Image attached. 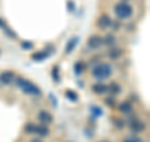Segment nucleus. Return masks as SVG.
<instances>
[{
	"label": "nucleus",
	"mask_w": 150,
	"mask_h": 142,
	"mask_svg": "<svg viewBox=\"0 0 150 142\" xmlns=\"http://www.w3.org/2000/svg\"><path fill=\"white\" fill-rule=\"evenodd\" d=\"M15 83L16 86L21 89L25 94H29V96H40L41 94V89L36 86V84L31 83L30 80H28L25 78H21V77H16L15 78Z\"/></svg>",
	"instance_id": "1"
},
{
	"label": "nucleus",
	"mask_w": 150,
	"mask_h": 142,
	"mask_svg": "<svg viewBox=\"0 0 150 142\" xmlns=\"http://www.w3.org/2000/svg\"><path fill=\"white\" fill-rule=\"evenodd\" d=\"M91 74H93V77H95L99 80L108 79V78H110L112 74V67L110 63H105V62L99 63L93 68Z\"/></svg>",
	"instance_id": "2"
},
{
	"label": "nucleus",
	"mask_w": 150,
	"mask_h": 142,
	"mask_svg": "<svg viewBox=\"0 0 150 142\" xmlns=\"http://www.w3.org/2000/svg\"><path fill=\"white\" fill-rule=\"evenodd\" d=\"M115 15L119 19H128L133 15V6L128 1H119L114 6Z\"/></svg>",
	"instance_id": "3"
},
{
	"label": "nucleus",
	"mask_w": 150,
	"mask_h": 142,
	"mask_svg": "<svg viewBox=\"0 0 150 142\" xmlns=\"http://www.w3.org/2000/svg\"><path fill=\"white\" fill-rule=\"evenodd\" d=\"M38 120H39V122L41 125L46 126V125L53 123L54 117H53V115H51L50 112L45 111V110H41V111H39V113H38Z\"/></svg>",
	"instance_id": "4"
},
{
	"label": "nucleus",
	"mask_w": 150,
	"mask_h": 142,
	"mask_svg": "<svg viewBox=\"0 0 150 142\" xmlns=\"http://www.w3.org/2000/svg\"><path fill=\"white\" fill-rule=\"evenodd\" d=\"M111 23H112V20L110 19V16L108 15V14H101V15L99 16V19H98V22H96V25H98L99 29L105 30L111 25Z\"/></svg>",
	"instance_id": "5"
},
{
	"label": "nucleus",
	"mask_w": 150,
	"mask_h": 142,
	"mask_svg": "<svg viewBox=\"0 0 150 142\" xmlns=\"http://www.w3.org/2000/svg\"><path fill=\"white\" fill-rule=\"evenodd\" d=\"M15 74H14L11 70H5V72L0 73V83L1 84H5V86H8V84H11L14 80H15Z\"/></svg>",
	"instance_id": "6"
},
{
	"label": "nucleus",
	"mask_w": 150,
	"mask_h": 142,
	"mask_svg": "<svg viewBox=\"0 0 150 142\" xmlns=\"http://www.w3.org/2000/svg\"><path fill=\"white\" fill-rule=\"evenodd\" d=\"M103 45V38L100 35L94 34L88 39V47L90 49H99Z\"/></svg>",
	"instance_id": "7"
},
{
	"label": "nucleus",
	"mask_w": 150,
	"mask_h": 142,
	"mask_svg": "<svg viewBox=\"0 0 150 142\" xmlns=\"http://www.w3.org/2000/svg\"><path fill=\"white\" fill-rule=\"evenodd\" d=\"M129 126L133 132H137V133H139V132H143L145 130V123L143 121L138 120V118H134L131 122H129Z\"/></svg>",
	"instance_id": "8"
},
{
	"label": "nucleus",
	"mask_w": 150,
	"mask_h": 142,
	"mask_svg": "<svg viewBox=\"0 0 150 142\" xmlns=\"http://www.w3.org/2000/svg\"><path fill=\"white\" fill-rule=\"evenodd\" d=\"M50 52L48 50H40V52H35V53L31 54V59L35 60V62H43L44 59L49 58Z\"/></svg>",
	"instance_id": "9"
},
{
	"label": "nucleus",
	"mask_w": 150,
	"mask_h": 142,
	"mask_svg": "<svg viewBox=\"0 0 150 142\" xmlns=\"http://www.w3.org/2000/svg\"><path fill=\"white\" fill-rule=\"evenodd\" d=\"M78 42H79V37H73L70 38V39L68 40L67 45H65V54H70L71 52L76 48L78 45Z\"/></svg>",
	"instance_id": "10"
},
{
	"label": "nucleus",
	"mask_w": 150,
	"mask_h": 142,
	"mask_svg": "<svg viewBox=\"0 0 150 142\" xmlns=\"http://www.w3.org/2000/svg\"><path fill=\"white\" fill-rule=\"evenodd\" d=\"M91 91L96 94H104L108 93V86L104 83H95L91 86Z\"/></svg>",
	"instance_id": "11"
},
{
	"label": "nucleus",
	"mask_w": 150,
	"mask_h": 142,
	"mask_svg": "<svg viewBox=\"0 0 150 142\" xmlns=\"http://www.w3.org/2000/svg\"><path fill=\"white\" fill-rule=\"evenodd\" d=\"M119 111L121 113H124V115H130L133 112V105L129 101H125L119 106Z\"/></svg>",
	"instance_id": "12"
},
{
	"label": "nucleus",
	"mask_w": 150,
	"mask_h": 142,
	"mask_svg": "<svg viewBox=\"0 0 150 142\" xmlns=\"http://www.w3.org/2000/svg\"><path fill=\"white\" fill-rule=\"evenodd\" d=\"M115 42H116V38L114 34H111V33H108V34H105V37L103 38V44H105L108 47L115 45Z\"/></svg>",
	"instance_id": "13"
},
{
	"label": "nucleus",
	"mask_w": 150,
	"mask_h": 142,
	"mask_svg": "<svg viewBox=\"0 0 150 142\" xmlns=\"http://www.w3.org/2000/svg\"><path fill=\"white\" fill-rule=\"evenodd\" d=\"M108 92L111 93L112 96H116V94L121 93V87L116 82H111L109 86H108Z\"/></svg>",
	"instance_id": "14"
},
{
	"label": "nucleus",
	"mask_w": 150,
	"mask_h": 142,
	"mask_svg": "<svg viewBox=\"0 0 150 142\" xmlns=\"http://www.w3.org/2000/svg\"><path fill=\"white\" fill-rule=\"evenodd\" d=\"M49 128L46 127L45 125H36L35 127V133L36 135H39L41 137H45V136H48L49 135Z\"/></svg>",
	"instance_id": "15"
},
{
	"label": "nucleus",
	"mask_w": 150,
	"mask_h": 142,
	"mask_svg": "<svg viewBox=\"0 0 150 142\" xmlns=\"http://www.w3.org/2000/svg\"><path fill=\"white\" fill-rule=\"evenodd\" d=\"M121 54H123V50L118 49V48H112V49L109 50V53H108V55H109L110 59H118Z\"/></svg>",
	"instance_id": "16"
},
{
	"label": "nucleus",
	"mask_w": 150,
	"mask_h": 142,
	"mask_svg": "<svg viewBox=\"0 0 150 142\" xmlns=\"http://www.w3.org/2000/svg\"><path fill=\"white\" fill-rule=\"evenodd\" d=\"M84 70H85V64H84L83 62H80V60L74 64V72L76 75H80Z\"/></svg>",
	"instance_id": "17"
},
{
	"label": "nucleus",
	"mask_w": 150,
	"mask_h": 142,
	"mask_svg": "<svg viewBox=\"0 0 150 142\" xmlns=\"http://www.w3.org/2000/svg\"><path fill=\"white\" fill-rule=\"evenodd\" d=\"M65 97H67L70 102H76L78 101V93L76 92H74L71 91V89H68L67 92H65Z\"/></svg>",
	"instance_id": "18"
},
{
	"label": "nucleus",
	"mask_w": 150,
	"mask_h": 142,
	"mask_svg": "<svg viewBox=\"0 0 150 142\" xmlns=\"http://www.w3.org/2000/svg\"><path fill=\"white\" fill-rule=\"evenodd\" d=\"M51 77H53L55 83H60V73H59L58 65H55V67H53V69H51Z\"/></svg>",
	"instance_id": "19"
},
{
	"label": "nucleus",
	"mask_w": 150,
	"mask_h": 142,
	"mask_svg": "<svg viewBox=\"0 0 150 142\" xmlns=\"http://www.w3.org/2000/svg\"><path fill=\"white\" fill-rule=\"evenodd\" d=\"M90 111H91V115L94 117H100L103 116V110L99 106H91L90 107Z\"/></svg>",
	"instance_id": "20"
},
{
	"label": "nucleus",
	"mask_w": 150,
	"mask_h": 142,
	"mask_svg": "<svg viewBox=\"0 0 150 142\" xmlns=\"http://www.w3.org/2000/svg\"><path fill=\"white\" fill-rule=\"evenodd\" d=\"M3 29H4V33H5V34H6L8 37L14 38V39H15V38L18 37V35H16V33H15V32H13V30H11V29H10V28H9L8 25H5V27L3 28Z\"/></svg>",
	"instance_id": "21"
},
{
	"label": "nucleus",
	"mask_w": 150,
	"mask_h": 142,
	"mask_svg": "<svg viewBox=\"0 0 150 142\" xmlns=\"http://www.w3.org/2000/svg\"><path fill=\"white\" fill-rule=\"evenodd\" d=\"M35 127H36V125H34V123H28L24 127V130L26 133H35Z\"/></svg>",
	"instance_id": "22"
},
{
	"label": "nucleus",
	"mask_w": 150,
	"mask_h": 142,
	"mask_svg": "<svg viewBox=\"0 0 150 142\" xmlns=\"http://www.w3.org/2000/svg\"><path fill=\"white\" fill-rule=\"evenodd\" d=\"M21 48L25 50H29L33 48V43L31 42H21Z\"/></svg>",
	"instance_id": "23"
},
{
	"label": "nucleus",
	"mask_w": 150,
	"mask_h": 142,
	"mask_svg": "<svg viewBox=\"0 0 150 142\" xmlns=\"http://www.w3.org/2000/svg\"><path fill=\"white\" fill-rule=\"evenodd\" d=\"M105 103L109 107H115V99L112 97H109V98H105Z\"/></svg>",
	"instance_id": "24"
},
{
	"label": "nucleus",
	"mask_w": 150,
	"mask_h": 142,
	"mask_svg": "<svg viewBox=\"0 0 150 142\" xmlns=\"http://www.w3.org/2000/svg\"><path fill=\"white\" fill-rule=\"evenodd\" d=\"M114 125L118 127V128H123V127L125 126V122L121 121V120H116V122H114Z\"/></svg>",
	"instance_id": "25"
},
{
	"label": "nucleus",
	"mask_w": 150,
	"mask_h": 142,
	"mask_svg": "<svg viewBox=\"0 0 150 142\" xmlns=\"http://www.w3.org/2000/svg\"><path fill=\"white\" fill-rule=\"evenodd\" d=\"M68 9H69L70 13H73L75 10V5H74V3L71 1V0H69V1H68Z\"/></svg>",
	"instance_id": "26"
},
{
	"label": "nucleus",
	"mask_w": 150,
	"mask_h": 142,
	"mask_svg": "<svg viewBox=\"0 0 150 142\" xmlns=\"http://www.w3.org/2000/svg\"><path fill=\"white\" fill-rule=\"evenodd\" d=\"M124 142H142L139 138H126L124 140Z\"/></svg>",
	"instance_id": "27"
},
{
	"label": "nucleus",
	"mask_w": 150,
	"mask_h": 142,
	"mask_svg": "<svg viewBox=\"0 0 150 142\" xmlns=\"http://www.w3.org/2000/svg\"><path fill=\"white\" fill-rule=\"evenodd\" d=\"M50 98H51V101H53V105H54V106H56V105H58V103H56L58 101H56V98H54V96H53V94H50Z\"/></svg>",
	"instance_id": "28"
},
{
	"label": "nucleus",
	"mask_w": 150,
	"mask_h": 142,
	"mask_svg": "<svg viewBox=\"0 0 150 142\" xmlns=\"http://www.w3.org/2000/svg\"><path fill=\"white\" fill-rule=\"evenodd\" d=\"M5 25H6V23H5V22H4V20H3V19H1V18H0V28H4V27H5Z\"/></svg>",
	"instance_id": "29"
},
{
	"label": "nucleus",
	"mask_w": 150,
	"mask_h": 142,
	"mask_svg": "<svg viewBox=\"0 0 150 142\" xmlns=\"http://www.w3.org/2000/svg\"><path fill=\"white\" fill-rule=\"evenodd\" d=\"M30 142H43V141H41L40 138H34V140H31Z\"/></svg>",
	"instance_id": "30"
},
{
	"label": "nucleus",
	"mask_w": 150,
	"mask_h": 142,
	"mask_svg": "<svg viewBox=\"0 0 150 142\" xmlns=\"http://www.w3.org/2000/svg\"><path fill=\"white\" fill-rule=\"evenodd\" d=\"M123 1H128V0H123Z\"/></svg>",
	"instance_id": "31"
}]
</instances>
